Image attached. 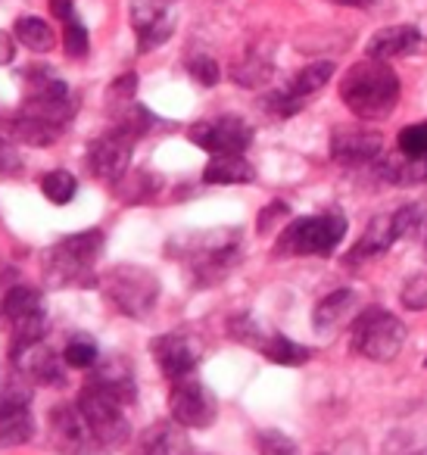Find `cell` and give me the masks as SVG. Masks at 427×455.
<instances>
[{
    "instance_id": "1",
    "label": "cell",
    "mask_w": 427,
    "mask_h": 455,
    "mask_svg": "<svg viewBox=\"0 0 427 455\" xmlns=\"http://www.w3.org/2000/svg\"><path fill=\"white\" fill-rule=\"evenodd\" d=\"M340 100L356 119H387L399 103V76L383 60H362L340 78Z\"/></svg>"
},
{
    "instance_id": "2",
    "label": "cell",
    "mask_w": 427,
    "mask_h": 455,
    "mask_svg": "<svg viewBox=\"0 0 427 455\" xmlns=\"http://www.w3.org/2000/svg\"><path fill=\"white\" fill-rule=\"evenodd\" d=\"M244 231L240 228H213L194 231L181 241V262L188 266L197 287H213L225 281L244 256Z\"/></svg>"
},
{
    "instance_id": "3",
    "label": "cell",
    "mask_w": 427,
    "mask_h": 455,
    "mask_svg": "<svg viewBox=\"0 0 427 455\" xmlns=\"http://www.w3.org/2000/svg\"><path fill=\"white\" fill-rule=\"evenodd\" d=\"M103 231L101 228H88V231H78L63 241H57L44 253V281L51 287H97L94 266L103 256Z\"/></svg>"
},
{
    "instance_id": "4",
    "label": "cell",
    "mask_w": 427,
    "mask_h": 455,
    "mask_svg": "<svg viewBox=\"0 0 427 455\" xmlns=\"http://www.w3.org/2000/svg\"><path fill=\"white\" fill-rule=\"evenodd\" d=\"M101 291L107 303L113 306L119 315L132 318V322H144L159 303V278L144 266H132L122 262L113 266L101 278Z\"/></svg>"
},
{
    "instance_id": "5",
    "label": "cell",
    "mask_w": 427,
    "mask_h": 455,
    "mask_svg": "<svg viewBox=\"0 0 427 455\" xmlns=\"http://www.w3.org/2000/svg\"><path fill=\"white\" fill-rule=\"evenodd\" d=\"M350 221L340 209L290 221L275 243V256H331L343 243Z\"/></svg>"
},
{
    "instance_id": "6",
    "label": "cell",
    "mask_w": 427,
    "mask_h": 455,
    "mask_svg": "<svg viewBox=\"0 0 427 455\" xmlns=\"http://www.w3.org/2000/svg\"><path fill=\"white\" fill-rule=\"evenodd\" d=\"M406 324L383 306H368L352 318V353L368 362H393L406 347Z\"/></svg>"
},
{
    "instance_id": "7",
    "label": "cell",
    "mask_w": 427,
    "mask_h": 455,
    "mask_svg": "<svg viewBox=\"0 0 427 455\" xmlns=\"http://www.w3.org/2000/svg\"><path fill=\"white\" fill-rule=\"evenodd\" d=\"M78 100L72 97V88L60 76H53V69H26V97H22L20 113L38 116L44 122L66 128L76 119Z\"/></svg>"
},
{
    "instance_id": "8",
    "label": "cell",
    "mask_w": 427,
    "mask_h": 455,
    "mask_svg": "<svg viewBox=\"0 0 427 455\" xmlns=\"http://www.w3.org/2000/svg\"><path fill=\"white\" fill-rule=\"evenodd\" d=\"M76 405L85 415V421L91 424V430L97 434V440L107 449H122L132 440V421H128V415H125V403H119L116 396L103 393L101 387L85 384Z\"/></svg>"
},
{
    "instance_id": "9",
    "label": "cell",
    "mask_w": 427,
    "mask_h": 455,
    "mask_svg": "<svg viewBox=\"0 0 427 455\" xmlns=\"http://www.w3.org/2000/svg\"><path fill=\"white\" fill-rule=\"evenodd\" d=\"M47 436L51 446L57 449V455H109L113 449H107L97 434L91 430V424L85 421V415L78 411L76 403H60L47 411Z\"/></svg>"
},
{
    "instance_id": "10",
    "label": "cell",
    "mask_w": 427,
    "mask_h": 455,
    "mask_svg": "<svg viewBox=\"0 0 427 455\" xmlns=\"http://www.w3.org/2000/svg\"><path fill=\"white\" fill-rule=\"evenodd\" d=\"M169 415L184 430H206L219 418V399H215V393L200 378L190 374V378L172 380Z\"/></svg>"
},
{
    "instance_id": "11",
    "label": "cell",
    "mask_w": 427,
    "mask_h": 455,
    "mask_svg": "<svg viewBox=\"0 0 427 455\" xmlns=\"http://www.w3.org/2000/svg\"><path fill=\"white\" fill-rule=\"evenodd\" d=\"M138 140L128 132H122L119 125H113L109 132H103L101 138H94L88 144V153H85V165L88 172L97 178V181L116 184L128 175L132 169V153Z\"/></svg>"
},
{
    "instance_id": "12",
    "label": "cell",
    "mask_w": 427,
    "mask_h": 455,
    "mask_svg": "<svg viewBox=\"0 0 427 455\" xmlns=\"http://www.w3.org/2000/svg\"><path fill=\"white\" fill-rule=\"evenodd\" d=\"M128 20L138 35V51L150 53L175 32L178 0H128Z\"/></svg>"
},
{
    "instance_id": "13",
    "label": "cell",
    "mask_w": 427,
    "mask_h": 455,
    "mask_svg": "<svg viewBox=\"0 0 427 455\" xmlns=\"http://www.w3.org/2000/svg\"><path fill=\"white\" fill-rule=\"evenodd\" d=\"M188 138L209 156H225V153H246L253 144V128L240 116H215L190 125Z\"/></svg>"
},
{
    "instance_id": "14",
    "label": "cell",
    "mask_w": 427,
    "mask_h": 455,
    "mask_svg": "<svg viewBox=\"0 0 427 455\" xmlns=\"http://www.w3.org/2000/svg\"><path fill=\"white\" fill-rule=\"evenodd\" d=\"M150 355L157 359L159 371H163L165 378L181 380L197 371V365H200V359H203V347L188 331H169V334L153 337Z\"/></svg>"
},
{
    "instance_id": "15",
    "label": "cell",
    "mask_w": 427,
    "mask_h": 455,
    "mask_svg": "<svg viewBox=\"0 0 427 455\" xmlns=\"http://www.w3.org/2000/svg\"><path fill=\"white\" fill-rule=\"evenodd\" d=\"M331 156L340 165H368L383 156V138L368 128H337L331 134Z\"/></svg>"
},
{
    "instance_id": "16",
    "label": "cell",
    "mask_w": 427,
    "mask_h": 455,
    "mask_svg": "<svg viewBox=\"0 0 427 455\" xmlns=\"http://www.w3.org/2000/svg\"><path fill=\"white\" fill-rule=\"evenodd\" d=\"M88 384L101 387L103 393H109V396H116L119 403L132 405L134 399H138V384H134V368L132 362L125 359V355H101L97 359V365L91 368V378Z\"/></svg>"
},
{
    "instance_id": "17",
    "label": "cell",
    "mask_w": 427,
    "mask_h": 455,
    "mask_svg": "<svg viewBox=\"0 0 427 455\" xmlns=\"http://www.w3.org/2000/svg\"><path fill=\"white\" fill-rule=\"evenodd\" d=\"M13 368H20L32 384L38 387H66V362L44 340L13 355Z\"/></svg>"
},
{
    "instance_id": "18",
    "label": "cell",
    "mask_w": 427,
    "mask_h": 455,
    "mask_svg": "<svg viewBox=\"0 0 427 455\" xmlns=\"http://www.w3.org/2000/svg\"><path fill=\"white\" fill-rule=\"evenodd\" d=\"M424 35L415 26H387L381 32L371 35L368 41V57L371 60H396V57H412V53L424 51Z\"/></svg>"
},
{
    "instance_id": "19",
    "label": "cell",
    "mask_w": 427,
    "mask_h": 455,
    "mask_svg": "<svg viewBox=\"0 0 427 455\" xmlns=\"http://www.w3.org/2000/svg\"><path fill=\"white\" fill-rule=\"evenodd\" d=\"M396 241H399V237H396L393 212L377 215V219L368 221V228L362 231V237H359L356 247L346 253V262H350V266H356V262H368V259H375V256L387 253Z\"/></svg>"
},
{
    "instance_id": "20",
    "label": "cell",
    "mask_w": 427,
    "mask_h": 455,
    "mask_svg": "<svg viewBox=\"0 0 427 455\" xmlns=\"http://www.w3.org/2000/svg\"><path fill=\"white\" fill-rule=\"evenodd\" d=\"M4 318L10 322V328L22 322H41V318H47L44 293L38 287L26 284V281H16L7 291V297H4Z\"/></svg>"
},
{
    "instance_id": "21",
    "label": "cell",
    "mask_w": 427,
    "mask_h": 455,
    "mask_svg": "<svg viewBox=\"0 0 427 455\" xmlns=\"http://www.w3.org/2000/svg\"><path fill=\"white\" fill-rule=\"evenodd\" d=\"M188 436L184 427L175 421H157L141 434L138 455H188Z\"/></svg>"
},
{
    "instance_id": "22",
    "label": "cell",
    "mask_w": 427,
    "mask_h": 455,
    "mask_svg": "<svg viewBox=\"0 0 427 455\" xmlns=\"http://www.w3.org/2000/svg\"><path fill=\"white\" fill-rule=\"evenodd\" d=\"M203 181L219 184V188H234V184H250L256 181V169L244 153H225V156H213L203 169Z\"/></svg>"
},
{
    "instance_id": "23",
    "label": "cell",
    "mask_w": 427,
    "mask_h": 455,
    "mask_svg": "<svg viewBox=\"0 0 427 455\" xmlns=\"http://www.w3.org/2000/svg\"><path fill=\"white\" fill-rule=\"evenodd\" d=\"M356 291H334L327 293L325 299H321L318 306H315L312 312V324L318 334H331V331H337L343 322H350V318H356Z\"/></svg>"
},
{
    "instance_id": "24",
    "label": "cell",
    "mask_w": 427,
    "mask_h": 455,
    "mask_svg": "<svg viewBox=\"0 0 427 455\" xmlns=\"http://www.w3.org/2000/svg\"><path fill=\"white\" fill-rule=\"evenodd\" d=\"M7 134L26 147H53L60 140V134H63V128L53 125V122L38 119V116L16 113L13 119L7 122Z\"/></svg>"
},
{
    "instance_id": "25",
    "label": "cell",
    "mask_w": 427,
    "mask_h": 455,
    "mask_svg": "<svg viewBox=\"0 0 427 455\" xmlns=\"http://www.w3.org/2000/svg\"><path fill=\"white\" fill-rule=\"evenodd\" d=\"M256 353H262L265 359L271 362V365H284V368L306 365V362L312 359V353H309L306 347H300V343L290 340V337L278 334V331H269V337L259 343Z\"/></svg>"
},
{
    "instance_id": "26",
    "label": "cell",
    "mask_w": 427,
    "mask_h": 455,
    "mask_svg": "<svg viewBox=\"0 0 427 455\" xmlns=\"http://www.w3.org/2000/svg\"><path fill=\"white\" fill-rule=\"evenodd\" d=\"M28 405H32V380L20 368L0 371V415L26 411Z\"/></svg>"
},
{
    "instance_id": "27",
    "label": "cell",
    "mask_w": 427,
    "mask_h": 455,
    "mask_svg": "<svg viewBox=\"0 0 427 455\" xmlns=\"http://www.w3.org/2000/svg\"><path fill=\"white\" fill-rule=\"evenodd\" d=\"M331 76H334V63H327V60H321V63H309L306 69H300L287 84H284V91H287L294 100L306 103L309 97L318 94V91L331 82Z\"/></svg>"
},
{
    "instance_id": "28",
    "label": "cell",
    "mask_w": 427,
    "mask_h": 455,
    "mask_svg": "<svg viewBox=\"0 0 427 455\" xmlns=\"http://www.w3.org/2000/svg\"><path fill=\"white\" fill-rule=\"evenodd\" d=\"M16 41L32 53H51L57 47V35L41 16H20L16 20Z\"/></svg>"
},
{
    "instance_id": "29",
    "label": "cell",
    "mask_w": 427,
    "mask_h": 455,
    "mask_svg": "<svg viewBox=\"0 0 427 455\" xmlns=\"http://www.w3.org/2000/svg\"><path fill=\"white\" fill-rule=\"evenodd\" d=\"M113 188L125 203H147L159 194L163 178L153 175V172H132V175H125L122 181H116Z\"/></svg>"
},
{
    "instance_id": "30",
    "label": "cell",
    "mask_w": 427,
    "mask_h": 455,
    "mask_svg": "<svg viewBox=\"0 0 427 455\" xmlns=\"http://www.w3.org/2000/svg\"><path fill=\"white\" fill-rule=\"evenodd\" d=\"M35 436V418L32 411H10V415H0V449H13L26 446Z\"/></svg>"
},
{
    "instance_id": "31",
    "label": "cell",
    "mask_w": 427,
    "mask_h": 455,
    "mask_svg": "<svg viewBox=\"0 0 427 455\" xmlns=\"http://www.w3.org/2000/svg\"><path fill=\"white\" fill-rule=\"evenodd\" d=\"M38 184H41V194H44L53 206H66V203H72V200H76V194H78L76 175H72V172H66V169L47 172V175H41Z\"/></svg>"
},
{
    "instance_id": "32",
    "label": "cell",
    "mask_w": 427,
    "mask_h": 455,
    "mask_svg": "<svg viewBox=\"0 0 427 455\" xmlns=\"http://www.w3.org/2000/svg\"><path fill=\"white\" fill-rule=\"evenodd\" d=\"M396 237L399 241H412V237H427V209L412 203V206H399L393 212Z\"/></svg>"
},
{
    "instance_id": "33",
    "label": "cell",
    "mask_w": 427,
    "mask_h": 455,
    "mask_svg": "<svg viewBox=\"0 0 427 455\" xmlns=\"http://www.w3.org/2000/svg\"><path fill=\"white\" fill-rule=\"evenodd\" d=\"M97 359H101V349H97V343L91 340L88 334L69 337V343H66V349H63L66 365L78 368V371H91V368L97 365Z\"/></svg>"
},
{
    "instance_id": "34",
    "label": "cell",
    "mask_w": 427,
    "mask_h": 455,
    "mask_svg": "<svg viewBox=\"0 0 427 455\" xmlns=\"http://www.w3.org/2000/svg\"><path fill=\"white\" fill-rule=\"evenodd\" d=\"M271 63L262 57H256V53H250L246 60H240L238 66L231 69V78L240 84V88H262L265 82L271 78Z\"/></svg>"
},
{
    "instance_id": "35",
    "label": "cell",
    "mask_w": 427,
    "mask_h": 455,
    "mask_svg": "<svg viewBox=\"0 0 427 455\" xmlns=\"http://www.w3.org/2000/svg\"><path fill=\"white\" fill-rule=\"evenodd\" d=\"M63 51H66V57H72V60H85L91 51V35H88V28H85V22L78 20V13L63 20Z\"/></svg>"
},
{
    "instance_id": "36",
    "label": "cell",
    "mask_w": 427,
    "mask_h": 455,
    "mask_svg": "<svg viewBox=\"0 0 427 455\" xmlns=\"http://www.w3.org/2000/svg\"><path fill=\"white\" fill-rule=\"evenodd\" d=\"M399 150H402V156L427 163V122H415V125L402 128L399 132Z\"/></svg>"
},
{
    "instance_id": "37",
    "label": "cell",
    "mask_w": 427,
    "mask_h": 455,
    "mask_svg": "<svg viewBox=\"0 0 427 455\" xmlns=\"http://www.w3.org/2000/svg\"><path fill=\"white\" fill-rule=\"evenodd\" d=\"M402 306L412 312L427 309V272L412 275L408 281H402V293H399Z\"/></svg>"
},
{
    "instance_id": "38",
    "label": "cell",
    "mask_w": 427,
    "mask_h": 455,
    "mask_svg": "<svg viewBox=\"0 0 427 455\" xmlns=\"http://www.w3.org/2000/svg\"><path fill=\"white\" fill-rule=\"evenodd\" d=\"M188 72L190 78H194L197 84H203V88H215L222 78V69L219 63H215L213 57H206V53H197V57L188 60Z\"/></svg>"
},
{
    "instance_id": "39",
    "label": "cell",
    "mask_w": 427,
    "mask_h": 455,
    "mask_svg": "<svg viewBox=\"0 0 427 455\" xmlns=\"http://www.w3.org/2000/svg\"><path fill=\"white\" fill-rule=\"evenodd\" d=\"M134 91H138V76H134V72H125V76L116 78V82L109 84V91H107L109 107H113V103H116V109L128 107V103L134 100ZM116 109H113V113H116Z\"/></svg>"
},
{
    "instance_id": "40",
    "label": "cell",
    "mask_w": 427,
    "mask_h": 455,
    "mask_svg": "<svg viewBox=\"0 0 427 455\" xmlns=\"http://www.w3.org/2000/svg\"><path fill=\"white\" fill-rule=\"evenodd\" d=\"M259 449H262V455H300L296 443L287 440L284 434H278V430H265L259 436Z\"/></svg>"
},
{
    "instance_id": "41",
    "label": "cell",
    "mask_w": 427,
    "mask_h": 455,
    "mask_svg": "<svg viewBox=\"0 0 427 455\" xmlns=\"http://www.w3.org/2000/svg\"><path fill=\"white\" fill-rule=\"evenodd\" d=\"M22 172V156L16 150V140L0 134V178H13Z\"/></svg>"
},
{
    "instance_id": "42",
    "label": "cell",
    "mask_w": 427,
    "mask_h": 455,
    "mask_svg": "<svg viewBox=\"0 0 427 455\" xmlns=\"http://www.w3.org/2000/svg\"><path fill=\"white\" fill-rule=\"evenodd\" d=\"M20 281V275H16V268H0V318H4V297H7L10 287Z\"/></svg>"
},
{
    "instance_id": "43",
    "label": "cell",
    "mask_w": 427,
    "mask_h": 455,
    "mask_svg": "<svg viewBox=\"0 0 427 455\" xmlns=\"http://www.w3.org/2000/svg\"><path fill=\"white\" fill-rule=\"evenodd\" d=\"M16 57V41L7 32H0V66H10Z\"/></svg>"
},
{
    "instance_id": "44",
    "label": "cell",
    "mask_w": 427,
    "mask_h": 455,
    "mask_svg": "<svg viewBox=\"0 0 427 455\" xmlns=\"http://www.w3.org/2000/svg\"><path fill=\"white\" fill-rule=\"evenodd\" d=\"M51 13L57 16L60 22H63L66 16L76 13V4H72V0H51Z\"/></svg>"
},
{
    "instance_id": "45",
    "label": "cell",
    "mask_w": 427,
    "mask_h": 455,
    "mask_svg": "<svg viewBox=\"0 0 427 455\" xmlns=\"http://www.w3.org/2000/svg\"><path fill=\"white\" fill-rule=\"evenodd\" d=\"M331 4H340V7H359V10H368V7H377L381 0H331Z\"/></svg>"
},
{
    "instance_id": "46",
    "label": "cell",
    "mask_w": 427,
    "mask_h": 455,
    "mask_svg": "<svg viewBox=\"0 0 427 455\" xmlns=\"http://www.w3.org/2000/svg\"><path fill=\"white\" fill-rule=\"evenodd\" d=\"M408 455H427V449H418V452H408Z\"/></svg>"
},
{
    "instance_id": "47",
    "label": "cell",
    "mask_w": 427,
    "mask_h": 455,
    "mask_svg": "<svg viewBox=\"0 0 427 455\" xmlns=\"http://www.w3.org/2000/svg\"><path fill=\"white\" fill-rule=\"evenodd\" d=\"M424 365H427V359H424Z\"/></svg>"
}]
</instances>
